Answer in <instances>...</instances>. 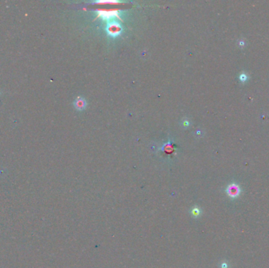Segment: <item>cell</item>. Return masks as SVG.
<instances>
[{"mask_svg":"<svg viewBox=\"0 0 269 268\" xmlns=\"http://www.w3.org/2000/svg\"><path fill=\"white\" fill-rule=\"evenodd\" d=\"M106 31L108 35L112 37L118 36L122 32V27L118 22H111L106 26Z\"/></svg>","mask_w":269,"mask_h":268,"instance_id":"6da1fadb","label":"cell"},{"mask_svg":"<svg viewBox=\"0 0 269 268\" xmlns=\"http://www.w3.org/2000/svg\"><path fill=\"white\" fill-rule=\"evenodd\" d=\"M73 105H74L75 109H77L79 111H82L84 109H86L87 107V102L84 98L78 97L76 98V100L73 102Z\"/></svg>","mask_w":269,"mask_h":268,"instance_id":"7a4b0ae2","label":"cell"},{"mask_svg":"<svg viewBox=\"0 0 269 268\" xmlns=\"http://www.w3.org/2000/svg\"><path fill=\"white\" fill-rule=\"evenodd\" d=\"M227 193L231 198H236L240 194V188L238 185L231 184L227 189Z\"/></svg>","mask_w":269,"mask_h":268,"instance_id":"3957f363","label":"cell"},{"mask_svg":"<svg viewBox=\"0 0 269 268\" xmlns=\"http://www.w3.org/2000/svg\"><path fill=\"white\" fill-rule=\"evenodd\" d=\"M116 11H102V13H99V16L103 17V18H111L112 17H117Z\"/></svg>","mask_w":269,"mask_h":268,"instance_id":"277c9868","label":"cell"},{"mask_svg":"<svg viewBox=\"0 0 269 268\" xmlns=\"http://www.w3.org/2000/svg\"><path fill=\"white\" fill-rule=\"evenodd\" d=\"M189 125H190V122L188 120H184L183 121V126L184 127H188Z\"/></svg>","mask_w":269,"mask_h":268,"instance_id":"5b68a950","label":"cell"},{"mask_svg":"<svg viewBox=\"0 0 269 268\" xmlns=\"http://www.w3.org/2000/svg\"><path fill=\"white\" fill-rule=\"evenodd\" d=\"M239 78H240V80H242L243 82H245V81L246 80L247 76H246V75H245V74H242L241 76H239Z\"/></svg>","mask_w":269,"mask_h":268,"instance_id":"8992f818","label":"cell"}]
</instances>
